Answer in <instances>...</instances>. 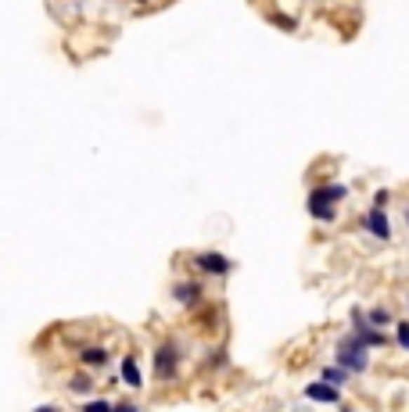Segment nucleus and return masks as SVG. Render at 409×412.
I'll use <instances>...</instances> for the list:
<instances>
[{"instance_id": "obj_13", "label": "nucleus", "mask_w": 409, "mask_h": 412, "mask_svg": "<svg viewBox=\"0 0 409 412\" xmlns=\"http://www.w3.org/2000/svg\"><path fill=\"white\" fill-rule=\"evenodd\" d=\"M69 387H72L76 394H86V391H93V380H90V373H76V376L69 380Z\"/></svg>"}, {"instance_id": "obj_18", "label": "nucleus", "mask_w": 409, "mask_h": 412, "mask_svg": "<svg viewBox=\"0 0 409 412\" xmlns=\"http://www.w3.org/2000/svg\"><path fill=\"white\" fill-rule=\"evenodd\" d=\"M33 412H58L54 405H40V408H33Z\"/></svg>"}, {"instance_id": "obj_8", "label": "nucleus", "mask_w": 409, "mask_h": 412, "mask_svg": "<svg viewBox=\"0 0 409 412\" xmlns=\"http://www.w3.org/2000/svg\"><path fill=\"white\" fill-rule=\"evenodd\" d=\"M305 205H309V215H312V219H320V223H334V219H337V208H334V205H323V201H316L312 194H309V201H305Z\"/></svg>"}, {"instance_id": "obj_7", "label": "nucleus", "mask_w": 409, "mask_h": 412, "mask_svg": "<svg viewBox=\"0 0 409 412\" xmlns=\"http://www.w3.org/2000/svg\"><path fill=\"white\" fill-rule=\"evenodd\" d=\"M312 198L323 201V205H337V201L349 198V186H344V183H327V186H316V190H312Z\"/></svg>"}, {"instance_id": "obj_20", "label": "nucleus", "mask_w": 409, "mask_h": 412, "mask_svg": "<svg viewBox=\"0 0 409 412\" xmlns=\"http://www.w3.org/2000/svg\"><path fill=\"white\" fill-rule=\"evenodd\" d=\"M137 4H147V0H137Z\"/></svg>"}, {"instance_id": "obj_1", "label": "nucleus", "mask_w": 409, "mask_h": 412, "mask_svg": "<svg viewBox=\"0 0 409 412\" xmlns=\"http://www.w3.org/2000/svg\"><path fill=\"white\" fill-rule=\"evenodd\" d=\"M337 366L344 369V373H366V366H370V348L356 337V334H344L341 341H337Z\"/></svg>"}, {"instance_id": "obj_16", "label": "nucleus", "mask_w": 409, "mask_h": 412, "mask_svg": "<svg viewBox=\"0 0 409 412\" xmlns=\"http://www.w3.org/2000/svg\"><path fill=\"white\" fill-rule=\"evenodd\" d=\"M112 412H140V405H133V401H119V405H112Z\"/></svg>"}, {"instance_id": "obj_9", "label": "nucleus", "mask_w": 409, "mask_h": 412, "mask_svg": "<svg viewBox=\"0 0 409 412\" xmlns=\"http://www.w3.org/2000/svg\"><path fill=\"white\" fill-rule=\"evenodd\" d=\"M119 369H122V380H126V384H130L133 391H137V387L144 384V376H140V366H137V359H130V355H126Z\"/></svg>"}, {"instance_id": "obj_15", "label": "nucleus", "mask_w": 409, "mask_h": 412, "mask_svg": "<svg viewBox=\"0 0 409 412\" xmlns=\"http://www.w3.org/2000/svg\"><path fill=\"white\" fill-rule=\"evenodd\" d=\"M83 412H112V401H86Z\"/></svg>"}, {"instance_id": "obj_14", "label": "nucleus", "mask_w": 409, "mask_h": 412, "mask_svg": "<svg viewBox=\"0 0 409 412\" xmlns=\"http://www.w3.org/2000/svg\"><path fill=\"white\" fill-rule=\"evenodd\" d=\"M395 341H398V344L405 348V352H409V323H405V320L395 327Z\"/></svg>"}, {"instance_id": "obj_12", "label": "nucleus", "mask_w": 409, "mask_h": 412, "mask_svg": "<svg viewBox=\"0 0 409 412\" xmlns=\"http://www.w3.org/2000/svg\"><path fill=\"white\" fill-rule=\"evenodd\" d=\"M366 323L381 330V327H388V323H391V315H388V308H370V312H366Z\"/></svg>"}, {"instance_id": "obj_5", "label": "nucleus", "mask_w": 409, "mask_h": 412, "mask_svg": "<svg viewBox=\"0 0 409 412\" xmlns=\"http://www.w3.org/2000/svg\"><path fill=\"white\" fill-rule=\"evenodd\" d=\"M305 398L309 401H323V405H341V391L334 384H327V380H316V384L305 387Z\"/></svg>"}, {"instance_id": "obj_19", "label": "nucleus", "mask_w": 409, "mask_h": 412, "mask_svg": "<svg viewBox=\"0 0 409 412\" xmlns=\"http://www.w3.org/2000/svg\"><path fill=\"white\" fill-rule=\"evenodd\" d=\"M341 412H356V408H352V405H344V408H341Z\"/></svg>"}, {"instance_id": "obj_2", "label": "nucleus", "mask_w": 409, "mask_h": 412, "mask_svg": "<svg viewBox=\"0 0 409 412\" xmlns=\"http://www.w3.org/2000/svg\"><path fill=\"white\" fill-rule=\"evenodd\" d=\"M176 369H180V352H176V341H162L154 348V380H176Z\"/></svg>"}, {"instance_id": "obj_6", "label": "nucleus", "mask_w": 409, "mask_h": 412, "mask_svg": "<svg viewBox=\"0 0 409 412\" xmlns=\"http://www.w3.org/2000/svg\"><path fill=\"white\" fill-rule=\"evenodd\" d=\"M173 298L180 305H187V308H194L201 301V287H198L194 280H183V283H176V287H173Z\"/></svg>"}, {"instance_id": "obj_11", "label": "nucleus", "mask_w": 409, "mask_h": 412, "mask_svg": "<svg viewBox=\"0 0 409 412\" xmlns=\"http://www.w3.org/2000/svg\"><path fill=\"white\" fill-rule=\"evenodd\" d=\"M323 380H327V384H334V387H341V384H349V373H344L341 366H327L323 369Z\"/></svg>"}, {"instance_id": "obj_3", "label": "nucleus", "mask_w": 409, "mask_h": 412, "mask_svg": "<svg viewBox=\"0 0 409 412\" xmlns=\"http://www.w3.org/2000/svg\"><path fill=\"white\" fill-rule=\"evenodd\" d=\"M194 266H198L205 276H227V273H230V259H223L219 251H205V255L194 259Z\"/></svg>"}, {"instance_id": "obj_17", "label": "nucleus", "mask_w": 409, "mask_h": 412, "mask_svg": "<svg viewBox=\"0 0 409 412\" xmlns=\"http://www.w3.org/2000/svg\"><path fill=\"white\" fill-rule=\"evenodd\" d=\"M388 205V190H377L373 194V208H384Z\"/></svg>"}, {"instance_id": "obj_4", "label": "nucleus", "mask_w": 409, "mask_h": 412, "mask_svg": "<svg viewBox=\"0 0 409 412\" xmlns=\"http://www.w3.org/2000/svg\"><path fill=\"white\" fill-rule=\"evenodd\" d=\"M363 226H366L377 240H391V226H388V215H384V208H370V212L363 215Z\"/></svg>"}, {"instance_id": "obj_10", "label": "nucleus", "mask_w": 409, "mask_h": 412, "mask_svg": "<svg viewBox=\"0 0 409 412\" xmlns=\"http://www.w3.org/2000/svg\"><path fill=\"white\" fill-rule=\"evenodd\" d=\"M79 362H83L86 369H101V366L108 362V352H105V348H83V352H79Z\"/></svg>"}]
</instances>
